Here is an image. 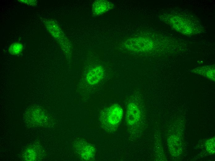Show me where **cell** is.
I'll return each mask as SVG.
<instances>
[{"mask_svg":"<svg viewBox=\"0 0 215 161\" xmlns=\"http://www.w3.org/2000/svg\"><path fill=\"white\" fill-rule=\"evenodd\" d=\"M23 49V46L22 44L15 42L11 45L9 51V53L11 54L17 55L22 52Z\"/></svg>","mask_w":215,"mask_h":161,"instance_id":"cell-9","label":"cell"},{"mask_svg":"<svg viewBox=\"0 0 215 161\" xmlns=\"http://www.w3.org/2000/svg\"><path fill=\"white\" fill-rule=\"evenodd\" d=\"M126 47L137 51H147L153 47V43L150 40L143 37L133 38L127 41Z\"/></svg>","mask_w":215,"mask_h":161,"instance_id":"cell-4","label":"cell"},{"mask_svg":"<svg viewBox=\"0 0 215 161\" xmlns=\"http://www.w3.org/2000/svg\"><path fill=\"white\" fill-rule=\"evenodd\" d=\"M104 70L101 66H97L90 69L87 72L85 79L89 85H95L98 84L103 79Z\"/></svg>","mask_w":215,"mask_h":161,"instance_id":"cell-6","label":"cell"},{"mask_svg":"<svg viewBox=\"0 0 215 161\" xmlns=\"http://www.w3.org/2000/svg\"><path fill=\"white\" fill-rule=\"evenodd\" d=\"M113 7V4L109 1L96 0L93 4L92 14L95 15H100L111 10Z\"/></svg>","mask_w":215,"mask_h":161,"instance_id":"cell-7","label":"cell"},{"mask_svg":"<svg viewBox=\"0 0 215 161\" xmlns=\"http://www.w3.org/2000/svg\"><path fill=\"white\" fill-rule=\"evenodd\" d=\"M45 24L48 30L58 41L64 51L69 53L70 50V42L58 24L55 21L48 20Z\"/></svg>","mask_w":215,"mask_h":161,"instance_id":"cell-3","label":"cell"},{"mask_svg":"<svg viewBox=\"0 0 215 161\" xmlns=\"http://www.w3.org/2000/svg\"><path fill=\"white\" fill-rule=\"evenodd\" d=\"M123 114L121 107L117 104H114L103 111L101 115V120L106 128H114L120 122Z\"/></svg>","mask_w":215,"mask_h":161,"instance_id":"cell-2","label":"cell"},{"mask_svg":"<svg viewBox=\"0 0 215 161\" xmlns=\"http://www.w3.org/2000/svg\"><path fill=\"white\" fill-rule=\"evenodd\" d=\"M214 68L213 66H205L197 68L192 71L201 74H204L205 76H214Z\"/></svg>","mask_w":215,"mask_h":161,"instance_id":"cell-8","label":"cell"},{"mask_svg":"<svg viewBox=\"0 0 215 161\" xmlns=\"http://www.w3.org/2000/svg\"><path fill=\"white\" fill-rule=\"evenodd\" d=\"M19 2L30 6H35L37 4L36 0H18Z\"/></svg>","mask_w":215,"mask_h":161,"instance_id":"cell-10","label":"cell"},{"mask_svg":"<svg viewBox=\"0 0 215 161\" xmlns=\"http://www.w3.org/2000/svg\"><path fill=\"white\" fill-rule=\"evenodd\" d=\"M141 111L138 106L133 102H130L127 105L125 115L127 124L129 125L136 124L140 120Z\"/></svg>","mask_w":215,"mask_h":161,"instance_id":"cell-5","label":"cell"},{"mask_svg":"<svg viewBox=\"0 0 215 161\" xmlns=\"http://www.w3.org/2000/svg\"><path fill=\"white\" fill-rule=\"evenodd\" d=\"M160 19L179 33L186 36L201 33L204 28L196 16L185 11H175L160 16Z\"/></svg>","mask_w":215,"mask_h":161,"instance_id":"cell-1","label":"cell"}]
</instances>
